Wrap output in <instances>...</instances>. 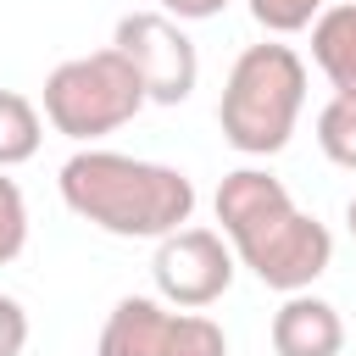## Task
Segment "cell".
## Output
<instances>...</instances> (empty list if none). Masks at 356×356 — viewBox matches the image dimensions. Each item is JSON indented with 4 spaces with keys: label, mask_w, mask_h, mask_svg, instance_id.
<instances>
[{
    "label": "cell",
    "mask_w": 356,
    "mask_h": 356,
    "mask_svg": "<svg viewBox=\"0 0 356 356\" xmlns=\"http://www.w3.org/2000/svg\"><path fill=\"white\" fill-rule=\"evenodd\" d=\"M211 206H217L222 239L234 245L239 267H250L267 289L295 295V289H312L334 267V234H328V222H317L312 211H300L295 195L284 189V178H273L267 167H234V172H222Z\"/></svg>",
    "instance_id": "1"
},
{
    "label": "cell",
    "mask_w": 356,
    "mask_h": 356,
    "mask_svg": "<svg viewBox=\"0 0 356 356\" xmlns=\"http://www.w3.org/2000/svg\"><path fill=\"white\" fill-rule=\"evenodd\" d=\"M56 189L72 217H83L111 239H161L195 217V178L184 167L100 150V145L72 150L61 161Z\"/></svg>",
    "instance_id": "2"
},
{
    "label": "cell",
    "mask_w": 356,
    "mask_h": 356,
    "mask_svg": "<svg viewBox=\"0 0 356 356\" xmlns=\"http://www.w3.org/2000/svg\"><path fill=\"white\" fill-rule=\"evenodd\" d=\"M306 106V61L295 44L261 39L245 44L228 67L222 100H217V128L239 156H278L295 139Z\"/></svg>",
    "instance_id": "3"
},
{
    "label": "cell",
    "mask_w": 356,
    "mask_h": 356,
    "mask_svg": "<svg viewBox=\"0 0 356 356\" xmlns=\"http://www.w3.org/2000/svg\"><path fill=\"white\" fill-rule=\"evenodd\" d=\"M145 106H150V95L139 83L134 61L117 44L89 50V56H72V61H61L44 78V122L56 134H67L72 145H95V139L117 134Z\"/></svg>",
    "instance_id": "4"
},
{
    "label": "cell",
    "mask_w": 356,
    "mask_h": 356,
    "mask_svg": "<svg viewBox=\"0 0 356 356\" xmlns=\"http://www.w3.org/2000/svg\"><path fill=\"white\" fill-rule=\"evenodd\" d=\"M95 356H228V334L206 312L167 306L161 295H122Z\"/></svg>",
    "instance_id": "5"
},
{
    "label": "cell",
    "mask_w": 356,
    "mask_h": 356,
    "mask_svg": "<svg viewBox=\"0 0 356 356\" xmlns=\"http://www.w3.org/2000/svg\"><path fill=\"white\" fill-rule=\"evenodd\" d=\"M111 44L134 61L150 106H184L195 95L200 50H195V39L184 33L178 17H167V11H128V17H117Z\"/></svg>",
    "instance_id": "6"
},
{
    "label": "cell",
    "mask_w": 356,
    "mask_h": 356,
    "mask_svg": "<svg viewBox=\"0 0 356 356\" xmlns=\"http://www.w3.org/2000/svg\"><path fill=\"white\" fill-rule=\"evenodd\" d=\"M234 245L217 234V228H172L156 239V256H150V278H156V295L167 306H184V312H206L211 300L228 295L234 284Z\"/></svg>",
    "instance_id": "7"
},
{
    "label": "cell",
    "mask_w": 356,
    "mask_h": 356,
    "mask_svg": "<svg viewBox=\"0 0 356 356\" xmlns=\"http://www.w3.org/2000/svg\"><path fill=\"white\" fill-rule=\"evenodd\" d=\"M273 350L278 356H339L345 350V317H339V306H328L312 289L284 295V306L273 312Z\"/></svg>",
    "instance_id": "8"
},
{
    "label": "cell",
    "mask_w": 356,
    "mask_h": 356,
    "mask_svg": "<svg viewBox=\"0 0 356 356\" xmlns=\"http://www.w3.org/2000/svg\"><path fill=\"white\" fill-rule=\"evenodd\" d=\"M312 61L334 95L356 100V0H334L312 22Z\"/></svg>",
    "instance_id": "9"
},
{
    "label": "cell",
    "mask_w": 356,
    "mask_h": 356,
    "mask_svg": "<svg viewBox=\"0 0 356 356\" xmlns=\"http://www.w3.org/2000/svg\"><path fill=\"white\" fill-rule=\"evenodd\" d=\"M39 139H44V117L28 95L17 89H0V167H22L39 156Z\"/></svg>",
    "instance_id": "10"
},
{
    "label": "cell",
    "mask_w": 356,
    "mask_h": 356,
    "mask_svg": "<svg viewBox=\"0 0 356 356\" xmlns=\"http://www.w3.org/2000/svg\"><path fill=\"white\" fill-rule=\"evenodd\" d=\"M317 150H323L334 167L356 172V100L334 95V100L317 111Z\"/></svg>",
    "instance_id": "11"
},
{
    "label": "cell",
    "mask_w": 356,
    "mask_h": 356,
    "mask_svg": "<svg viewBox=\"0 0 356 356\" xmlns=\"http://www.w3.org/2000/svg\"><path fill=\"white\" fill-rule=\"evenodd\" d=\"M250 6V17L273 33V39H284V33H300V28H312L334 0H245Z\"/></svg>",
    "instance_id": "12"
},
{
    "label": "cell",
    "mask_w": 356,
    "mask_h": 356,
    "mask_svg": "<svg viewBox=\"0 0 356 356\" xmlns=\"http://www.w3.org/2000/svg\"><path fill=\"white\" fill-rule=\"evenodd\" d=\"M28 245V200L17 189V178H6L0 167V267H11Z\"/></svg>",
    "instance_id": "13"
},
{
    "label": "cell",
    "mask_w": 356,
    "mask_h": 356,
    "mask_svg": "<svg viewBox=\"0 0 356 356\" xmlns=\"http://www.w3.org/2000/svg\"><path fill=\"white\" fill-rule=\"evenodd\" d=\"M28 345V312L17 295H0V356H22Z\"/></svg>",
    "instance_id": "14"
},
{
    "label": "cell",
    "mask_w": 356,
    "mask_h": 356,
    "mask_svg": "<svg viewBox=\"0 0 356 356\" xmlns=\"http://www.w3.org/2000/svg\"><path fill=\"white\" fill-rule=\"evenodd\" d=\"M228 0H156V11H167V17H178V22H206V17H217Z\"/></svg>",
    "instance_id": "15"
},
{
    "label": "cell",
    "mask_w": 356,
    "mask_h": 356,
    "mask_svg": "<svg viewBox=\"0 0 356 356\" xmlns=\"http://www.w3.org/2000/svg\"><path fill=\"white\" fill-rule=\"evenodd\" d=\"M345 228H350V239H356V195L345 200Z\"/></svg>",
    "instance_id": "16"
}]
</instances>
